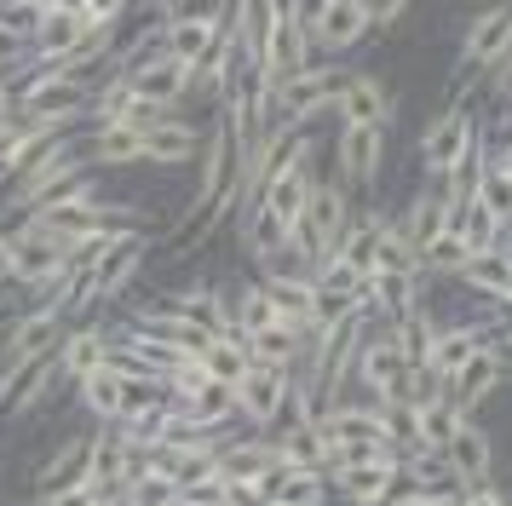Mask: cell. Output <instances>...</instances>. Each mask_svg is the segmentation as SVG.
<instances>
[{
  "instance_id": "cell-5",
  "label": "cell",
  "mask_w": 512,
  "mask_h": 506,
  "mask_svg": "<svg viewBox=\"0 0 512 506\" xmlns=\"http://www.w3.org/2000/svg\"><path fill=\"white\" fill-rule=\"evenodd\" d=\"M478 138H484L478 115L461 110V104H449V110H443L426 133H420V167H426V179L443 184L466 156H472V144H478Z\"/></svg>"
},
{
  "instance_id": "cell-13",
  "label": "cell",
  "mask_w": 512,
  "mask_h": 506,
  "mask_svg": "<svg viewBox=\"0 0 512 506\" xmlns=\"http://www.w3.org/2000/svg\"><path fill=\"white\" fill-rule=\"evenodd\" d=\"M369 0H317V18H311V52L323 46L328 58H340L369 35Z\"/></svg>"
},
{
  "instance_id": "cell-6",
  "label": "cell",
  "mask_w": 512,
  "mask_h": 506,
  "mask_svg": "<svg viewBox=\"0 0 512 506\" xmlns=\"http://www.w3.org/2000/svg\"><path fill=\"white\" fill-rule=\"evenodd\" d=\"M507 52H512V6H489V12H478V18L466 23L461 58H455V69H449V87L461 92L472 75L495 69Z\"/></svg>"
},
{
  "instance_id": "cell-37",
  "label": "cell",
  "mask_w": 512,
  "mask_h": 506,
  "mask_svg": "<svg viewBox=\"0 0 512 506\" xmlns=\"http://www.w3.org/2000/svg\"><path fill=\"white\" fill-rule=\"evenodd\" d=\"M98 489L93 483H70V489H58V495H41V506H93Z\"/></svg>"
},
{
  "instance_id": "cell-10",
  "label": "cell",
  "mask_w": 512,
  "mask_h": 506,
  "mask_svg": "<svg viewBox=\"0 0 512 506\" xmlns=\"http://www.w3.org/2000/svg\"><path fill=\"white\" fill-rule=\"evenodd\" d=\"M392 110H397V98L392 87L380 81V75H369V69H351L346 75V87L334 92V115H340V127H392Z\"/></svg>"
},
{
  "instance_id": "cell-7",
  "label": "cell",
  "mask_w": 512,
  "mask_h": 506,
  "mask_svg": "<svg viewBox=\"0 0 512 506\" xmlns=\"http://www.w3.org/2000/svg\"><path fill=\"white\" fill-rule=\"evenodd\" d=\"M288 391H294V368L282 363H254L242 380H236V414L254 426V432H271L288 409Z\"/></svg>"
},
{
  "instance_id": "cell-8",
  "label": "cell",
  "mask_w": 512,
  "mask_h": 506,
  "mask_svg": "<svg viewBox=\"0 0 512 506\" xmlns=\"http://www.w3.org/2000/svg\"><path fill=\"white\" fill-rule=\"evenodd\" d=\"M380 161H386V133L380 127H340L334 138V173L328 179L340 184V190H369L380 179Z\"/></svg>"
},
{
  "instance_id": "cell-2",
  "label": "cell",
  "mask_w": 512,
  "mask_h": 506,
  "mask_svg": "<svg viewBox=\"0 0 512 506\" xmlns=\"http://www.w3.org/2000/svg\"><path fill=\"white\" fill-rule=\"evenodd\" d=\"M409 374H415V363H409V351H403V340H397L392 328L380 322V328H363V351H357V386H363V403H374V409H392V403H403L409 409Z\"/></svg>"
},
{
  "instance_id": "cell-34",
  "label": "cell",
  "mask_w": 512,
  "mask_h": 506,
  "mask_svg": "<svg viewBox=\"0 0 512 506\" xmlns=\"http://www.w3.org/2000/svg\"><path fill=\"white\" fill-rule=\"evenodd\" d=\"M231 311H236V328H242V340H254V334H265V328L277 322V311H271V299H265V288H259V282H242V288H236Z\"/></svg>"
},
{
  "instance_id": "cell-28",
  "label": "cell",
  "mask_w": 512,
  "mask_h": 506,
  "mask_svg": "<svg viewBox=\"0 0 512 506\" xmlns=\"http://www.w3.org/2000/svg\"><path fill=\"white\" fill-rule=\"evenodd\" d=\"M104 351H110V340L98 334L93 322H81V328H70V334L58 340V380H64V386H75L81 374H93V368L104 363Z\"/></svg>"
},
{
  "instance_id": "cell-41",
  "label": "cell",
  "mask_w": 512,
  "mask_h": 506,
  "mask_svg": "<svg viewBox=\"0 0 512 506\" xmlns=\"http://www.w3.org/2000/svg\"><path fill=\"white\" fill-rule=\"evenodd\" d=\"M0 282H12V242H6V230H0Z\"/></svg>"
},
{
  "instance_id": "cell-9",
  "label": "cell",
  "mask_w": 512,
  "mask_h": 506,
  "mask_svg": "<svg viewBox=\"0 0 512 506\" xmlns=\"http://www.w3.org/2000/svg\"><path fill=\"white\" fill-rule=\"evenodd\" d=\"M311 190H317V167H311V150H305L282 179H271L265 190H259V202L248 207V213H265L271 225H282L288 236H294V225H300L305 207H311Z\"/></svg>"
},
{
  "instance_id": "cell-30",
  "label": "cell",
  "mask_w": 512,
  "mask_h": 506,
  "mask_svg": "<svg viewBox=\"0 0 512 506\" xmlns=\"http://www.w3.org/2000/svg\"><path fill=\"white\" fill-rule=\"evenodd\" d=\"M144 161V133L127 121H104L93 127V167H133Z\"/></svg>"
},
{
  "instance_id": "cell-23",
  "label": "cell",
  "mask_w": 512,
  "mask_h": 506,
  "mask_svg": "<svg viewBox=\"0 0 512 506\" xmlns=\"http://www.w3.org/2000/svg\"><path fill=\"white\" fill-rule=\"evenodd\" d=\"M87 455H93V432H75L35 466V495H58L70 483H87Z\"/></svg>"
},
{
  "instance_id": "cell-21",
  "label": "cell",
  "mask_w": 512,
  "mask_h": 506,
  "mask_svg": "<svg viewBox=\"0 0 512 506\" xmlns=\"http://www.w3.org/2000/svg\"><path fill=\"white\" fill-rule=\"evenodd\" d=\"M443 460H449V472H455L461 489H484V483H495V443H489V432L484 426H472V420L455 432V443L443 449Z\"/></svg>"
},
{
  "instance_id": "cell-25",
  "label": "cell",
  "mask_w": 512,
  "mask_h": 506,
  "mask_svg": "<svg viewBox=\"0 0 512 506\" xmlns=\"http://www.w3.org/2000/svg\"><path fill=\"white\" fill-rule=\"evenodd\" d=\"M484 345H489V334L478 328V322H443L438 334H432V345H426V357H420V363H432L443 380H449V374H455V368H466L478 351H484Z\"/></svg>"
},
{
  "instance_id": "cell-32",
  "label": "cell",
  "mask_w": 512,
  "mask_h": 506,
  "mask_svg": "<svg viewBox=\"0 0 512 506\" xmlns=\"http://www.w3.org/2000/svg\"><path fill=\"white\" fill-rule=\"evenodd\" d=\"M202 368H208V380H219V386H236L254 368V351H248V340H208L202 345Z\"/></svg>"
},
{
  "instance_id": "cell-35",
  "label": "cell",
  "mask_w": 512,
  "mask_h": 506,
  "mask_svg": "<svg viewBox=\"0 0 512 506\" xmlns=\"http://www.w3.org/2000/svg\"><path fill=\"white\" fill-rule=\"evenodd\" d=\"M472 202L484 207L501 230H512V179L501 173V167H484V179H478V190H472Z\"/></svg>"
},
{
  "instance_id": "cell-22",
  "label": "cell",
  "mask_w": 512,
  "mask_h": 506,
  "mask_svg": "<svg viewBox=\"0 0 512 506\" xmlns=\"http://www.w3.org/2000/svg\"><path fill=\"white\" fill-rule=\"evenodd\" d=\"M196 156H202V127H196L185 110L156 121V127L144 133V161H156V167H190Z\"/></svg>"
},
{
  "instance_id": "cell-36",
  "label": "cell",
  "mask_w": 512,
  "mask_h": 506,
  "mask_svg": "<svg viewBox=\"0 0 512 506\" xmlns=\"http://www.w3.org/2000/svg\"><path fill=\"white\" fill-rule=\"evenodd\" d=\"M420 271H426V276H443V282H449V276H461V271H466V248H461V236H455V230H443L438 242L420 253Z\"/></svg>"
},
{
  "instance_id": "cell-43",
  "label": "cell",
  "mask_w": 512,
  "mask_h": 506,
  "mask_svg": "<svg viewBox=\"0 0 512 506\" xmlns=\"http://www.w3.org/2000/svg\"><path fill=\"white\" fill-rule=\"evenodd\" d=\"M162 6H167V12H173V6H185V0H162Z\"/></svg>"
},
{
  "instance_id": "cell-15",
  "label": "cell",
  "mask_w": 512,
  "mask_h": 506,
  "mask_svg": "<svg viewBox=\"0 0 512 506\" xmlns=\"http://www.w3.org/2000/svg\"><path fill=\"white\" fill-rule=\"evenodd\" d=\"M254 282L265 288V299H271V311H277V322H288V328H300L305 340L317 334V282H311V276L265 271V276H254Z\"/></svg>"
},
{
  "instance_id": "cell-3",
  "label": "cell",
  "mask_w": 512,
  "mask_h": 506,
  "mask_svg": "<svg viewBox=\"0 0 512 506\" xmlns=\"http://www.w3.org/2000/svg\"><path fill=\"white\" fill-rule=\"evenodd\" d=\"M346 230H351V196L334 179H317L311 207H305V219L294 225V253L311 265V276H317V265H328L340 253Z\"/></svg>"
},
{
  "instance_id": "cell-16",
  "label": "cell",
  "mask_w": 512,
  "mask_h": 506,
  "mask_svg": "<svg viewBox=\"0 0 512 506\" xmlns=\"http://www.w3.org/2000/svg\"><path fill=\"white\" fill-rule=\"evenodd\" d=\"M501 374H507V363H501V351H495V340H489L484 351L472 357V363L449 374V386H443V397H449V403H455V409H461L466 420H472V414H478V409L489 403V397H495V386H501Z\"/></svg>"
},
{
  "instance_id": "cell-33",
  "label": "cell",
  "mask_w": 512,
  "mask_h": 506,
  "mask_svg": "<svg viewBox=\"0 0 512 506\" xmlns=\"http://www.w3.org/2000/svg\"><path fill=\"white\" fill-rule=\"evenodd\" d=\"M116 501L121 506H179V483L167 478L162 466H150V455H144V472L121 489Z\"/></svg>"
},
{
  "instance_id": "cell-27",
  "label": "cell",
  "mask_w": 512,
  "mask_h": 506,
  "mask_svg": "<svg viewBox=\"0 0 512 506\" xmlns=\"http://www.w3.org/2000/svg\"><path fill=\"white\" fill-rule=\"evenodd\" d=\"M409 426H415V443L409 449H449L455 432L466 426V414L449 403V397H432V403H409Z\"/></svg>"
},
{
  "instance_id": "cell-39",
  "label": "cell",
  "mask_w": 512,
  "mask_h": 506,
  "mask_svg": "<svg viewBox=\"0 0 512 506\" xmlns=\"http://www.w3.org/2000/svg\"><path fill=\"white\" fill-rule=\"evenodd\" d=\"M403 12H409V0H369V23L374 29H392Z\"/></svg>"
},
{
  "instance_id": "cell-38",
  "label": "cell",
  "mask_w": 512,
  "mask_h": 506,
  "mask_svg": "<svg viewBox=\"0 0 512 506\" xmlns=\"http://www.w3.org/2000/svg\"><path fill=\"white\" fill-rule=\"evenodd\" d=\"M489 92H495V104H507V110H512V52L489 69Z\"/></svg>"
},
{
  "instance_id": "cell-17",
  "label": "cell",
  "mask_w": 512,
  "mask_h": 506,
  "mask_svg": "<svg viewBox=\"0 0 512 506\" xmlns=\"http://www.w3.org/2000/svg\"><path fill=\"white\" fill-rule=\"evenodd\" d=\"M277 466H288V460L277 455V443L265 432H248V437H236V443L219 449V478L231 483V489H254V483L271 478Z\"/></svg>"
},
{
  "instance_id": "cell-1",
  "label": "cell",
  "mask_w": 512,
  "mask_h": 506,
  "mask_svg": "<svg viewBox=\"0 0 512 506\" xmlns=\"http://www.w3.org/2000/svg\"><path fill=\"white\" fill-rule=\"evenodd\" d=\"M87 167H93V127H87V133H75V127H70V133H52L47 144L24 161V173L12 179V196H6L0 213H6V219H18V213H29V207L47 196L52 184L75 179V173H87Z\"/></svg>"
},
{
  "instance_id": "cell-29",
  "label": "cell",
  "mask_w": 512,
  "mask_h": 506,
  "mask_svg": "<svg viewBox=\"0 0 512 506\" xmlns=\"http://www.w3.org/2000/svg\"><path fill=\"white\" fill-rule=\"evenodd\" d=\"M466 288H478L484 299L495 305H512V248H489V253H472L461 271Z\"/></svg>"
},
{
  "instance_id": "cell-40",
  "label": "cell",
  "mask_w": 512,
  "mask_h": 506,
  "mask_svg": "<svg viewBox=\"0 0 512 506\" xmlns=\"http://www.w3.org/2000/svg\"><path fill=\"white\" fill-rule=\"evenodd\" d=\"M461 506H512L495 483H484V489H461Z\"/></svg>"
},
{
  "instance_id": "cell-14",
  "label": "cell",
  "mask_w": 512,
  "mask_h": 506,
  "mask_svg": "<svg viewBox=\"0 0 512 506\" xmlns=\"http://www.w3.org/2000/svg\"><path fill=\"white\" fill-rule=\"evenodd\" d=\"M64 334H70V322L58 317L52 305H29L24 317L12 322L6 345H0V368L6 363H29V357H47V351H58Z\"/></svg>"
},
{
  "instance_id": "cell-26",
  "label": "cell",
  "mask_w": 512,
  "mask_h": 506,
  "mask_svg": "<svg viewBox=\"0 0 512 506\" xmlns=\"http://www.w3.org/2000/svg\"><path fill=\"white\" fill-rule=\"evenodd\" d=\"M75 397H81V409L93 414V426H116L121 409H127V380L110 363H98L93 374L75 380Z\"/></svg>"
},
{
  "instance_id": "cell-12",
  "label": "cell",
  "mask_w": 512,
  "mask_h": 506,
  "mask_svg": "<svg viewBox=\"0 0 512 506\" xmlns=\"http://www.w3.org/2000/svg\"><path fill=\"white\" fill-rule=\"evenodd\" d=\"M127 87H133V98H144V104L185 110V98H190V69L179 64L173 52H150V58H139V64H127Z\"/></svg>"
},
{
  "instance_id": "cell-24",
  "label": "cell",
  "mask_w": 512,
  "mask_h": 506,
  "mask_svg": "<svg viewBox=\"0 0 512 506\" xmlns=\"http://www.w3.org/2000/svg\"><path fill=\"white\" fill-rule=\"evenodd\" d=\"M403 236H409V248L426 253L432 242H438L443 230H449V196H443V184H420L415 190V202L403 207Z\"/></svg>"
},
{
  "instance_id": "cell-18",
  "label": "cell",
  "mask_w": 512,
  "mask_h": 506,
  "mask_svg": "<svg viewBox=\"0 0 512 506\" xmlns=\"http://www.w3.org/2000/svg\"><path fill=\"white\" fill-rule=\"evenodd\" d=\"M81 35H87V23L75 18V12L47 6V12H41V23H35V35H29V64H35V69L70 64L75 46H81Z\"/></svg>"
},
{
  "instance_id": "cell-42",
  "label": "cell",
  "mask_w": 512,
  "mask_h": 506,
  "mask_svg": "<svg viewBox=\"0 0 512 506\" xmlns=\"http://www.w3.org/2000/svg\"><path fill=\"white\" fill-rule=\"evenodd\" d=\"M12 115H18V104H12V87L0 81V121H12Z\"/></svg>"
},
{
  "instance_id": "cell-19",
  "label": "cell",
  "mask_w": 512,
  "mask_h": 506,
  "mask_svg": "<svg viewBox=\"0 0 512 506\" xmlns=\"http://www.w3.org/2000/svg\"><path fill=\"white\" fill-rule=\"evenodd\" d=\"M397 466H403V455H374V460H357V466L328 472V483H334V489H340L351 506H380L386 495H392Z\"/></svg>"
},
{
  "instance_id": "cell-20",
  "label": "cell",
  "mask_w": 512,
  "mask_h": 506,
  "mask_svg": "<svg viewBox=\"0 0 512 506\" xmlns=\"http://www.w3.org/2000/svg\"><path fill=\"white\" fill-rule=\"evenodd\" d=\"M259 506H323L328 501V472L317 466H277L271 478L254 483Z\"/></svg>"
},
{
  "instance_id": "cell-31",
  "label": "cell",
  "mask_w": 512,
  "mask_h": 506,
  "mask_svg": "<svg viewBox=\"0 0 512 506\" xmlns=\"http://www.w3.org/2000/svg\"><path fill=\"white\" fill-rule=\"evenodd\" d=\"M167 420H173V414H167V397H162V403L127 409V414L116 420V432L127 437L133 449H162V443H167Z\"/></svg>"
},
{
  "instance_id": "cell-11",
  "label": "cell",
  "mask_w": 512,
  "mask_h": 506,
  "mask_svg": "<svg viewBox=\"0 0 512 506\" xmlns=\"http://www.w3.org/2000/svg\"><path fill=\"white\" fill-rule=\"evenodd\" d=\"M6 242H12V282H24V288H35V282H47L70 265V242H58L35 225H12Z\"/></svg>"
},
{
  "instance_id": "cell-4",
  "label": "cell",
  "mask_w": 512,
  "mask_h": 506,
  "mask_svg": "<svg viewBox=\"0 0 512 506\" xmlns=\"http://www.w3.org/2000/svg\"><path fill=\"white\" fill-rule=\"evenodd\" d=\"M351 69L340 64H305L300 75H288L277 92H271V133H294V127H305L317 110H328L334 104V92L346 87Z\"/></svg>"
}]
</instances>
